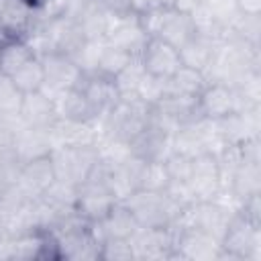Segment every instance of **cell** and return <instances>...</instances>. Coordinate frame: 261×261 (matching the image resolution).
I'll return each instance as SVG.
<instances>
[{"mask_svg": "<svg viewBox=\"0 0 261 261\" xmlns=\"http://www.w3.org/2000/svg\"><path fill=\"white\" fill-rule=\"evenodd\" d=\"M124 204L133 212V216L141 228L169 226L188 208V206L186 208L179 206L165 192H149V190H137L135 194H130L124 200Z\"/></svg>", "mask_w": 261, "mask_h": 261, "instance_id": "1", "label": "cell"}, {"mask_svg": "<svg viewBox=\"0 0 261 261\" xmlns=\"http://www.w3.org/2000/svg\"><path fill=\"white\" fill-rule=\"evenodd\" d=\"M49 157L53 163L55 179L77 188L82 181H86V177L98 163V149L96 145L55 147Z\"/></svg>", "mask_w": 261, "mask_h": 261, "instance_id": "2", "label": "cell"}, {"mask_svg": "<svg viewBox=\"0 0 261 261\" xmlns=\"http://www.w3.org/2000/svg\"><path fill=\"white\" fill-rule=\"evenodd\" d=\"M43 63V71H45V82L41 86V92L51 98L53 102L71 88H80L84 73L80 71V67L73 63V59L65 53L53 51L47 53L43 57H39Z\"/></svg>", "mask_w": 261, "mask_h": 261, "instance_id": "3", "label": "cell"}, {"mask_svg": "<svg viewBox=\"0 0 261 261\" xmlns=\"http://www.w3.org/2000/svg\"><path fill=\"white\" fill-rule=\"evenodd\" d=\"M224 257L230 259H259L261 255V234L259 224L237 212L220 239Z\"/></svg>", "mask_w": 261, "mask_h": 261, "instance_id": "4", "label": "cell"}, {"mask_svg": "<svg viewBox=\"0 0 261 261\" xmlns=\"http://www.w3.org/2000/svg\"><path fill=\"white\" fill-rule=\"evenodd\" d=\"M186 184H188V190L194 202L214 200L222 190L216 157L212 153H202V155L192 157V175Z\"/></svg>", "mask_w": 261, "mask_h": 261, "instance_id": "5", "label": "cell"}, {"mask_svg": "<svg viewBox=\"0 0 261 261\" xmlns=\"http://www.w3.org/2000/svg\"><path fill=\"white\" fill-rule=\"evenodd\" d=\"M198 106L206 120H220L237 110H243L237 90L232 86L220 84V82L206 84V88L198 96Z\"/></svg>", "mask_w": 261, "mask_h": 261, "instance_id": "6", "label": "cell"}, {"mask_svg": "<svg viewBox=\"0 0 261 261\" xmlns=\"http://www.w3.org/2000/svg\"><path fill=\"white\" fill-rule=\"evenodd\" d=\"M173 257L206 261V259H222L224 251L218 239L198 228H181L173 237Z\"/></svg>", "mask_w": 261, "mask_h": 261, "instance_id": "7", "label": "cell"}, {"mask_svg": "<svg viewBox=\"0 0 261 261\" xmlns=\"http://www.w3.org/2000/svg\"><path fill=\"white\" fill-rule=\"evenodd\" d=\"M139 61L143 63L145 71L157 77H171L177 67L181 65V57H179V49H175L173 45L157 39V37H149L143 51L139 53Z\"/></svg>", "mask_w": 261, "mask_h": 261, "instance_id": "8", "label": "cell"}, {"mask_svg": "<svg viewBox=\"0 0 261 261\" xmlns=\"http://www.w3.org/2000/svg\"><path fill=\"white\" fill-rule=\"evenodd\" d=\"M147 33L141 27V20L137 14H122V16H114L110 20L108 33L104 37L106 43L139 57V53L143 51L145 43H147Z\"/></svg>", "mask_w": 261, "mask_h": 261, "instance_id": "9", "label": "cell"}, {"mask_svg": "<svg viewBox=\"0 0 261 261\" xmlns=\"http://www.w3.org/2000/svg\"><path fill=\"white\" fill-rule=\"evenodd\" d=\"M128 145L130 153L143 161H163L173 151V135L149 120Z\"/></svg>", "mask_w": 261, "mask_h": 261, "instance_id": "10", "label": "cell"}, {"mask_svg": "<svg viewBox=\"0 0 261 261\" xmlns=\"http://www.w3.org/2000/svg\"><path fill=\"white\" fill-rule=\"evenodd\" d=\"M135 259H173V232L167 226L141 228L130 237Z\"/></svg>", "mask_w": 261, "mask_h": 261, "instance_id": "11", "label": "cell"}, {"mask_svg": "<svg viewBox=\"0 0 261 261\" xmlns=\"http://www.w3.org/2000/svg\"><path fill=\"white\" fill-rule=\"evenodd\" d=\"M259 106L247 108V110H237L220 120H214L220 137L228 145H243L249 139L259 137Z\"/></svg>", "mask_w": 261, "mask_h": 261, "instance_id": "12", "label": "cell"}, {"mask_svg": "<svg viewBox=\"0 0 261 261\" xmlns=\"http://www.w3.org/2000/svg\"><path fill=\"white\" fill-rule=\"evenodd\" d=\"M33 10L24 0H8L0 6V43L27 39L33 24Z\"/></svg>", "mask_w": 261, "mask_h": 261, "instance_id": "13", "label": "cell"}, {"mask_svg": "<svg viewBox=\"0 0 261 261\" xmlns=\"http://www.w3.org/2000/svg\"><path fill=\"white\" fill-rule=\"evenodd\" d=\"M145 161L130 155L122 163L110 167L108 173V188L116 202H124L130 194H135L141 188V171H143Z\"/></svg>", "mask_w": 261, "mask_h": 261, "instance_id": "14", "label": "cell"}, {"mask_svg": "<svg viewBox=\"0 0 261 261\" xmlns=\"http://www.w3.org/2000/svg\"><path fill=\"white\" fill-rule=\"evenodd\" d=\"M12 151L20 157V161H31V159H39V157H47L53 151V141H51V133L49 128H39V126H22L12 143H10Z\"/></svg>", "mask_w": 261, "mask_h": 261, "instance_id": "15", "label": "cell"}, {"mask_svg": "<svg viewBox=\"0 0 261 261\" xmlns=\"http://www.w3.org/2000/svg\"><path fill=\"white\" fill-rule=\"evenodd\" d=\"M80 90L86 96L88 104L92 106V110L96 114V120L120 100V94L114 86V80L98 75V73L96 75H84V80L80 84Z\"/></svg>", "mask_w": 261, "mask_h": 261, "instance_id": "16", "label": "cell"}, {"mask_svg": "<svg viewBox=\"0 0 261 261\" xmlns=\"http://www.w3.org/2000/svg\"><path fill=\"white\" fill-rule=\"evenodd\" d=\"M51 141L55 147H71V145H96L98 128L94 122H73L65 118H57L51 126Z\"/></svg>", "mask_w": 261, "mask_h": 261, "instance_id": "17", "label": "cell"}, {"mask_svg": "<svg viewBox=\"0 0 261 261\" xmlns=\"http://www.w3.org/2000/svg\"><path fill=\"white\" fill-rule=\"evenodd\" d=\"M53 181H55V171H53V163H51L49 155L24 161L22 169H20V175L16 179V184L24 192H29L33 198H39Z\"/></svg>", "mask_w": 261, "mask_h": 261, "instance_id": "18", "label": "cell"}, {"mask_svg": "<svg viewBox=\"0 0 261 261\" xmlns=\"http://www.w3.org/2000/svg\"><path fill=\"white\" fill-rule=\"evenodd\" d=\"M18 114L27 126H39V128H49L57 120L55 102L47 98L41 90L24 94Z\"/></svg>", "mask_w": 261, "mask_h": 261, "instance_id": "19", "label": "cell"}, {"mask_svg": "<svg viewBox=\"0 0 261 261\" xmlns=\"http://www.w3.org/2000/svg\"><path fill=\"white\" fill-rule=\"evenodd\" d=\"M55 110H57V118H65L73 122H96V114L80 88L65 90L55 100Z\"/></svg>", "mask_w": 261, "mask_h": 261, "instance_id": "20", "label": "cell"}, {"mask_svg": "<svg viewBox=\"0 0 261 261\" xmlns=\"http://www.w3.org/2000/svg\"><path fill=\"white\" fill-rule=\"evenodd\" d=\"M228 190L239 202L259 194L261 190V171H259V163H249V161H243L234 173L230 175L228 179V186L224 188Z\"/></svg>", "mask_w": 261, "mask_h": 261, "instance_id": "21", "label": "cell"}, {"mask_svg": "<svg viewBox=\"0 0 261 261\" xmlns=\"http://www.w3.org/2000/svg\"><path fill=\"white\" fill-rule=\"evenodd\" d=\"M216 43H218V41H212V39H208V37L196 33V35L179 49L181 63L188 65V67L206 71V67L210 65V61H212V57H214Z\"/></svg>", "mask_w": 261, "mask_h": 261, "instance_id": "22", "label": "cell"}, {"mask_svg": "<svg viewBox=\"0 0 261 261\" xmlns=\"http://www.w3.org/2000/svg\"><path fill=\"white\" fill-rule=\"evenodd\" d=\"M167 92L169 94H179V96H194L198 98L200 92L206 88L208 80L204 75V71L200 69H194V67H188V65H179L177 71L167 77ZM165 92V94H167Z\"/></svg>", "mask_w": 261, "mask_h": 261, "instance_id": "23", "label": "cell"}, {"mask_svg": "<svg viewBox=\"0 0 261 261\" xmlns=\"http://www.w3.org/2000/svg\"><path fill=\"white\" fill-rule=\"evenodd\" d=\"M33 57H37V55L31 49V45L27 43V39L2 43V47H0V73L12 75L16 69H20Z\"/></svg>", "mask_w": 261, "mask_h": 261, "instance_id": "24", "label": "cell"}, {"mask_svg": "<svg viewBox=\"0 0 261 261\" xmlns=\"http://www.w3.org/2000/svg\"><path fill=\"white\" fill-rule=\"evenodd\" d=\"M135 59V55L102 41V47H100V55H98V69L96 73L98 75H104V77H110L114 80L130 61Z\"/></svg>", "mask_w": 261, "mask_h": 261, "instance_id": "25", "label": "cell"}, {"mask_svg": "<svg viewBox=\"0 0 261 261\" xmlns=\"http://www.w3.org/2000/svg\"><path fill=\"white\" fill-rule=\"evenodd\" d=\"M41 198L59 214H69L75 210V202H77V188L69 186L65 181L55 179L43 194Z\"/></svg>", "mask_w": 261, "mask_h": 261, "instance_id": "26", "label": "cell"}, {"mask_svg": "<svg viewBox=\"0 0 261 261\" xmlns=\"http://www.w3.org/2000/svg\"><path fill=\"white\" fill-rule=\"evenodd\" d=\"M14 84L22 90V94H29V92H37L41 90L43 82H45V71H43V63L39 57H33L29 59L20 69H16L12 75Z\"/></svg>", "mask_w": 261, "mask_h": 261, "instance_id": "27", "label": "cell"}, {"mask_svg": "<svg viewBox=\"0 0 261 261\" xmlns=\"http://www.w3.org/2000/svg\"><path fill=\"white\" fill-rule=\"evenodd\" d=\"M100 47H102V41H88V39H86V41L69 55L84 75H96Z\"/></svg>", "mask_w": 261, "mask_h": 261, "instance_id": "28", "label": "cell"}, {"mask_svg": "<svg viewBox=\"0 0 261 261\" xmlns=\"http://www.w3.org/2000/svg\"><path fill=\"white\" fill-rule=\"evenodd\" d=\"M22 90L14 84V80L6 73H0V112L2 114H16L22 104Z\"/></svg>", "mask_w": 261, "mask_h": 261, "instance_id": "29", "label": "cell"}, {"mask_svg": "<svg viewBox=\"0 0 261 261\" xmlns=\"http://www.w3.org/2000/svg\"><path fill=\"white\" fill-rule=\"evenodd\" d=\"M143 73H145V67H143V63L139 61V57H135V59L114 77V86H116L120 98H122V96H135Z\"/></svg>", "mask_w": 261, "mask_h": 261, "instance_id": "30", "label": "cell"}, {"mask_svg": "<svg viewBox=\"0 0 261 261\" xmlns=\"http://www.w3.org/2000/svg\"><path fill=\"white\" fill-rule=\"evenodd\" d=\"M169 186V175L163 167V161H145L141 171V188L149 192H163Z\"/></svg>", "mask_w": 261, "mask_h": 261, "instance_id": "31", "label": "cell"}, {"mask_svg": "<svg viewBox=\"0 0 261 261\" xmlns=\"http://www.w3.org/2000/svg\"><path fill=\"white\" fill-rule=\"evenodd\" d=\"M167 80H163V77H157V75H151V73H143V77H141V82H139V88H137V92H135V96L137 98H141L145 104H149L151 108L165 96V92H167V84H165Z\"/></svg>", "mask_w": 261, "mask_h": 261, "instance_id": "32", "label": "cell"}, {"mask_svg": "<svg viewBox=\"0 0 261 261\" xmlns=\"http://www.w3.org/2000/svg\"><path fill=\"white\" fill-rule=\"evenodd\" d=\"M163 167L169 175V181H177V184H186L192 175V157L171 151L165 159H163Z\"/></svg>", "mask_w": 261, "mask_h": 261, "instance_id": "33", "label": "cell"}, {"mask_svg": "<svg viewBox=\"0 0 261 261\" xmlns=\"http://www.w3.org/2000/svg\"><path fill=\"white\" fill-rule=\"evenodd\" d=\"M100 259H108V261H130V259H135L130 239H106L100 245Z\"/></svg>", "mask_w": 261, "mask_h": 261, "instance_id": "34", "label": "cell"}, {"mask_svg": "<svg viewBox=\"0 0 261 261\" xmlns=\"http://www.w3.org/2000/svg\"><path fill=\"white\" fill-rule=\"evenodd\" d=\"M20 169H22L20 157L12 151V147H6L0 153V175L4 179V186L6 184H16V179L20 175Z\"/></svg>", "mask_w": 261, "mask_h": 261, "instance_id": "35", "label": "cell"}, {"mask_svg": "<svg viewBox=\"0 0 261 261\" xmlns=\"http://www.w3.org/2000/svg\"><path fill=\"white\" fill-rule=\"evenodd\" d=\"M177 0H130V10L135 14H143L151 8H173Z\"/></svg>", "mask_w": 261, "mask_h": 261, "instance_id": "36", "label": "cell"}, {"mask_svg": "<svg viewBox=\"0 0 261 261\" xmlns=\"http://www.w3.org/2000/svg\"><path fill=\"white\" fill-rule=\"evenodd\" d=\"M110 14L122 16V14H135L130 10V0H98Z\"/></svg>", "mask_w": 261, "mask_h": 261, "instance_id": "37", "label": "cell"}, {"mask_svg": "<svg viewBox=\"0 0 261 261\" xmlns=\"http://www.w3.org/2000/svg\"><path fill=\"white\" fill-rule=\"evenodd\" d=\"M237 12L243 16H259L261 14V0H234Z\"/></svg>", "mask_w": 261, "mask_h": 261, "instance_id": "38", "label": "cell"}, {"mask_svg": "<svg viewBox=\"0 0 261 261\" xmlns=\"http://www.w3.org/2000/svg\"><path fill=\"white\" fill-rule=\"evenodd\" d=\"M6 147H8V145H6V143H4V141H2V137H0V153H2V151H4V149H6Z\"/></svg>", "mask_w": 261, "mask_h": 261, "instance_id": "39", "label": "cell"}, {"mask_svg": "<svg viewBox=\"0 0 261 261\" xmlns=\"http://www.w3.org/2000/svg\"><path fill=\"white\" fill-rule=\"evenodd\" d=\"M6 2H8V0H0V6H4V4H6Z\"/></svg>", "mask_w": 261, "mask_h": 261, "instance_id": "40", "label": "cell"}, {"mask_svg": "<svg viewBox=\"0 0 261 261\" xmlns=\"http://www.w3.org/2000/svg\"><path fill=\"white\" fill-rule=\"evenodd\" d=\"M0 234H2V228H0Z\"/></svg>", "mask_w": 261, "mask_h": 261, "instance_id": "41", "label": "cell"}, {"mask_svg": "<svg viewBox=\"0 0 261 261\" xmlns=\"http://www.w3.org/2000/svg\"><path fill=\"white\" fill-rule=\"evenodd\" d=\"M0 47H2V43H0Z\"/></svg>", "mask_w": 261, "mask_h": 261, "instance_id": "42", "label": "cell"}]
</instances>
